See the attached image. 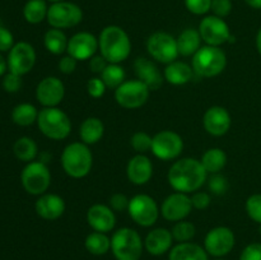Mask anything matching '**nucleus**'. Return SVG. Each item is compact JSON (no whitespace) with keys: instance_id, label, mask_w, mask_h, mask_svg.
<instances>
[{"instance_id":"1","label":"nucleus","mask_w":261,"mask_h":260,"mask_svg":"<svg viewBox=\"0 0 261 260\" xmlns=\"http://www.w3.org/2000/svg\"><path fill=\"white\" fill-rule=\"evenodd\" d=\"M168 184L178 193L190 194L198 191L208 180V172L195 158H181L168 170Z\"/></svg>"},{"instance_id":"2","label":"nucleus","mask_w":261,"mask_h":260,"mask_svg":"<svg viewBox=\"0 0 261 260\" xmlns=\"http://www.w3.org/2000/svg\"><path fill=\"white\" fill-rule=\"evenodd\" d=\"M98 50L111 64H120L129 58L132 42L127 33L119 25H107L98 37Z\"/></svg>"},{"instance_id":"3","label":"nucleus","mask_w":261,"mask_h":260,"mask_svg":"<svg viewBox=\"0 0 261 260\" xmlns=\"http://www.w3.org/2000/svg\"><path fill=\"white\" fill-rule=\"evenodd\" d=\"M64 172L73 178H83L91 172L93 155L88 145L83 142H74L66 145L61 153Z\"/></svg>"},{"instance_id":"4","label":"nucleus","mask_w":261,"mask_h":260,"mask_svg":"<svg viewBox=\"0 0 261 260\" xmlns=\"http://www.w3.org/2000/svg\"><path fill=\"white\" fill-rule=\"evenodd\" d=\"M40 132L53 140H63L71 132V121L68 115L58 107H43L37 117Z\"/></svg>"},{"instance_id":"5","label":"nucleus","mask_w":261,"mask_h":260,"mask_svg":"<svg viewBox=\"0 0 261 260\" xmlns=\"http://www.w3.org/2000/svg\"><path fill=\"white\" fill-rule=\"evenodd\" d=\"M227 56L221 47L205 45L193 56V70L203 78H213L226 69Z\"/></svg>"},{"instance_id":"6","label":"nucleus","mask_w":261,"mask_h":260,"mask_svg":"<svg viewBox=\"0 0 261 260\" xmlns=\"http://www.w3.org/2000/svg\"><path fill=\"white\" fill-rule=\"evenodd\" d=\"M144 242L135 229L124 227L112 235L111 251L116 260H140Z\"/></svg>"},{"instance_id":"7","label":"nucleus","mask_w":261,"mask_h":260,"mask_svg":"<svg viewBox=\"0 0 261 260\" xmlns=\"http://www.w3.org/2000/svg\"><path fill=\"white\" fill-rule=\"evenodd\" d=\"M20 181L24 190L31 195H42L51 184V173L47 165L42 161L27 163L20 173Z\"/></svg>"},{"instance_id":"8","label":"nucleus","mask_w":261,"mask_h":260,"mask_svg":"<svg viewBox=\"0 0 261 260\" xmlns=\"http://www.w3.org/2000/svg\"><path fill=\"white\" fill-rule=\"evenodd\" d=\"M47 22L53 28L58 30H65L78 25L83 19V12L81 7H78L74 3L69 2H59L53 3L48 7L47 12Z\"/></svg>"},{"instance_id":"9","label":"nucleus","mask_w":261,"mask_h":260,"mask_svg":"<svg viewBox=\"0 0 261 260\" xmlns=\"http://www.w3.org/2000/svg\"><path fill=\"white\" fill-rule=\"evenodd\" d=\"M150 89L139 79L126 81L115 89L117 105L127 110H135L144 106L149 98Z\"/></svg>"},{"instance_id":"10","label":"nucleus","mask_w":261,"mask_h":260,"mask_svg":"<svg viewBox=\"0 0 261 260\" xmlns=\"http://www.w3.org/2000/svg\"><path fill=\"white\" fill-rule=\"evenodd\" d=\"M127 212L133 221L142 227L153 226L161 213L157 201L147 194H138L133 196L129 201Z\"/></svg>"},{"instance_id":"11","label":"nucleus","mask_w":261,"mask_h":260,"mask_svg":"<svg viewBox=\"0 0 261 260\" xmlns=\"http://www.w3.org/2000/svg\"><path fill=\"white\" fill-rule=\"evenodd\" d=\"M147 51L158 63L170 64L178 56L177 41L167 32H155L147 40Z\"/></svg>"},{"instance_id":"12","label":"nucleus","mask_w":261,"mask_h":260,"mask_svg":"<svg viewBox=\"0 0 261 260\" xmlns=\"http://www.w3.org/2000/svg\"><path fill=\"white\" fill-rule=\"evenodd\" d=\"M152 153L162 161L177 158L184 150V140L180 134L172 130H162L153 137Z\"/></svg>"},{"instance_id":"13","label":"nucleus","mask_w":261,"mask_h":260,"mask_svg":"<svg viewBox=\"0 0 261 260\" xmlns=\"http://www.w3.org/2000/svg\"><path fill=\"white\" fill-rule=\"evenodd\" d=\"M198 31L201 36V40L206 45L217 46V47L228 41H232L233 38L228 24L224 22L223 18H219L217 15H208V17L203 18Z\"/></svg>"},{"instance_id":"14","label":"nucleus","mask_w":261,"mask_h":260,"mask_svg":"<svg viewBox=\"0 0 261 260\" xmlns=\"http://www.w3.org/2000/svg\"><path fill=\"white\" fill-rule=\"evenodd\" d=\"M236 244V237L233 231L228 227H214L206 233L204 240V249L214 257L226 256L233 250Z\"/></svg>"},{"instance_id":"15","label":"nucleus","mask_w":261,"mask_h":260,"mask_svg":"<svg viewBox=\"0 0 261 260\" xmlns=\"http://www.w3.org/2000/svg\"><path fill=\"white\" fill-rule=\"evenodd\" d=\"M36 64V51L31 43L20 41L15 43L8 55V69L10 73L24 75L30 73Z\"/></svg>"},{"instance_id":"16","label":"nucleus","mask_w":261,"mask_h":260,"mask_svg":"<svg viewBox=\"0 0 261 260\" xmlns=\"http://www.w3.org/2000/svg\"><path fill=\"white\" fill-rule=\"evenodd\" d=\"M193 203H191V196L185 193L171 194L163 200L161 206V213L165 219L170 222H180L184 221L193 211Z\"/></svg>"},{"instance_id":"17","label":"nucleus","mask_w":261,"mask_h":260,"mask_svg":"<svg viewBox=\"0 0 261 260\" xmlns=\"http://www.w3.org/2000/svg\"><path fill=\"white\" fill-rule=\"evenodd\" d=\"M65 96V87L58 76H46L36 88V98L43 107H58Z\"/></svg>"},{"instance_id":"18","label":"nucleus","mask_w":261,"mask_h":260,"mask_svg":"<svg viewBox=\"0 0 261 260\" xmlns=\"http://www.w3.org/2000/svg\"><path fill=\"white\" fill-rule=\"evenodd\" d=\"M98 50V38L89 32H78L69 40L66 53L76 60H89Z\"/></svg>"},{"instance_id":"19","label":"nucleus","mask_w":261,"mask_h":260,"mask_svg":"<svg viewBox=\"0 0 261 260\" xmlns=\"http://www.w3.org/2000/svg\"><path fill=\"white\" fill-rule=\"evenodd\" d=\"M231 115L222 106H212L203 116V125L206 133L213 137H222L227 134L231 127Z\"/></svg>"},{"instance_id":"20","label":"nucleus","mask_w":261,"mask_h":260,"mask_svg":"<svg viewBox=\"0 0 261 260\" xmlns=\"http://www.w3.org/2000/svg\"><path fill=\"white\" fill-rule=\"evenodd\" d=\"M87 222L89 226L97 232H107L112 231L116 224V216L115 212L105 204H93L89 206L87 212Z\"/></svg>"},{"instance_id":"21","label":"nucleus","mask_w":261,"mask_h":260,"mask_svg":"<svg viewBox=\"0 0 261 260\" xmlns=\"http://www.w3.org/2000/svg\"><path fill=\"white\" fill-rule=\"evenodd\" d=\"M134 71L137 78L143 82L150 91H157L162 87L165 76H162L158 66L149 59L138 58L134 61Z\"/></svg>"},{"instance_id":"22","label":"nucleus","mask_w":261,"mask_h":260,"mask_svg":"<svg viewBox=\"0 0 261 260\" xmlns=\"http://www.w3.org/2000/svg\"><path fill=\"white\" fill-rule=\"evenodd\" d=\"M126 175L130 183L134 185H145L153 176L152 161L145 154L138 153L127 162Z\"/></svg>"},{"instance_id":"23","label":"nucleus","mask_w":261,"mask_h":260,"mask_svg":"<svg viewBox=\"0 0 261 260\" xmlns=\"http://www.w3.org/2000/svg\"><path fill=\"white\" fill-rule=\"evenodd\" d=\"M65 201L58 194H42L35 204L36 213L46 221H55L65 212Z\"/></svg>"},{"instance_id":"24","label":"nucleus","mask_w":261,"mask_h":260,"mask_svg":"<svg viewBox=\"0 0 261 260\" xmlns=\"http://www.w3.org/2000/svg\"><path fill=\"white\" fill-rule=\"evenodd\" d=\"M172 232L167 228H154L147 235L144 240V247L150 255L161 256L172 249Z\"/></svg>"},{"instance_id":"25","label":"nucleus","mask_w":261,"mask_h":260,"mask_svg":"<svg viewBox=\"0 0 261 260\" xmlns=\"http://www.w3.org/2000/svg\"><path fill=\"white\" fill-rule=\"evenodd\" d=\"M168 260H209L203 246L194 242H178L170 250Z\"/></svg>"},{"instance_id":"26","label":"nucleus","mask_w":261,"mask_h":260,"mask_svg":"<svg viewBox=\"0 0 261 260\" xmlns=\"http://www.w3.org/2000/svg\"><path fill=\"white\" fill-rule=\"evenodd\" d=\"M193 66L177 60L167 64L165 71H163V76L166 81L173 86H182V84L189 83L193 79Z\"/></svg>"},{"instance_id":"27","label":"nucleus","mask_w":261,"mask_h":260,"mask_svg":"<svg viewBox=\"0 0 261 260\" xmlns=\"http://www.w3.org/2000/svg\"><path fill=\"white\" fill-rule=\"evenodd\" d=\"M105 134V125L98 117H87L83 120L79 127V137L82 142L87 145H92L98 143Z\"/></svg>"},{"instance_id":"28","label":"nucleus","mask_w":261,"mask_h":260,"mask_svg":"<svg viewBox=\"0 0 261 260\" xmlns=\"http://www.w3.org/2000/svg\"><path fill=\"white\" fill-rule=\"evenodd\" d=\"M177 41L178 55L181 56H194L201 47V36L198 30L186 28L185 31L178 35Z\"/></svg>"},{"instance_id":"29","label":"nucleus","mask_w":261,"mask_h":260,"mask_svg":"<svg viewBox=\"0 0 261 260\" xmlns=\"http://www.w3.org/2000/svg\"><path fill=\"white\" fill-rule=\"evenodd\" d=\"M208 173H219L227 165V154L221 148H211L205 150L200 160Z\"/></svg>"},{"instance_id":"30","label":"nucleus","mask_w":261,"mask_h":260,"mask_svg":"<svg viewBox=\"0 0 261 260\" xmlns=\"http://www.w3.org/2000/svg\"><path fill=\"white\" fill-rule=\"evenodd\" d=\"M84 246L89 254L101 256L111 250V239L103 232L94 231L86 237Z\"/></svg>"},{"instance_id":"31","label":"nucleus","mask_w":261,"mask_h":260,"mask_svg":"<svg viewBox=\"0 0 261 260\" xmlns=\"http://www.w3.org/2000/svg\"><path fill=\"white\" fill-rule=\"evenodd\" d=\"M68 42L69 40L66 38L65 33L63 32V30H58V28H50L43 37L46 50L54 55H61L65 53L68 48Z\"/></svg>"},{"instance_id":"32","label":"nucleus","mask_w":261,"mask_h":260,"mask_svg":"<svg viewBox=\"0 0 261 260\" xmlns=\"http://www.w3.org/2000/svg\"><path fill=\"white\" fill-rule=\"evenodd\" d=\"M13 152L15 157L23 162H32L38 154V147L35 140L30 137H22L13 145Z\"/></svg>"},{"instance_id":"33","label":"nucleus","mask_w":261,"mask_h":260,"mask_svg":"<svg viewBox=\"0 0 261 260\" xmlns=\"http://www.w3.org/2000/svg\"><path fill=\"white\" fill-rule=\"evenodd\" d=\"M38 112L32 103H19L13 109L12 120L19 126H30L33 122H37Z\"/></svg>"},{"instance_id":"34","label":"nucleus","mask_w":261,"mask_h":260,"mask_svg":"<svg viewBox=\"0 0 261 260\" xmlns=\"http://www.w3.org/2000/svg\"><path fill=\"white\" fill-rule=\"evenodd\" d=\"M48 7L45 0H28L23 8L24 19L31 24H38L47 18Z\"/></svg>"},{"instance_id":"35","label":"nucleus","mask_w":261,"mask_h":260,"mask_svg":"<svg viewBox=\"0 0 261 260\" xmlns=\"http://www.w3.org/2000/svg\"><path fill=\"white\" fill-rule=\"evenodd\" d=\"M125 76H126V73L120 64L109 63V65L101 73V79L103 83L106 84L107 88L112 89H116L117 87L121 86L125 82Z\"/></svg>"},{"instance_id":"36","label":"nucleus","mask_w":261,"mask_h":260,"mask_svg":"<svg viewBox=\"0 0 261 260\" xmlns=\"http://www.w3.org/2000/svg\"><path fill=\"white\" fill-rule=\"evenodd\" d=\"M171 232H172L173 240L177 242H190V240H193V237L195 236V226L191 222L184 219V221L176 222Z\"/></svg>"},{"instance_id":"37","label":"nucleus","mask_w":261,"mask_h":260,"mask_svg":"<svg viewBox=\"0 0 261 260\" xmlns=\"http://www.w3.org/2000/svg\"><path fill=\"white\" fill-rule=\"evenodd\" d=\"M152 140L153 138L148 133L137 132L130 139V144L135 152L139 153V154H144L152 149Z\"/></svg>"},{"instance_id":"38","label":"nucleus","mask_w":261,"mask_h":260,"mask_svg":"<svg viewBox=\"0 0 261 260\" xmlns=\"http://www.w3.org/2000/svg\"><path fill=\"white\" fill-rule=\"evenodd\" d=\"M246 212L250 218L261 224V194H254L246 200Z\"/></svg>"},{"instance_id":"39","label":"nucleus","mask_w":261,"mask_h":260,"mask_svg":"<svg viewBox=\"0 0 261 260\" xmlns=\"http://www.w3.org/2000/svg\"><path fill=\"white\" fill-rule=\"evenodd\" d=\"M209 190L214 194V195H223L228 189V181L224 176L219 175V173H213L208 180Z\"/></svg>"},{"instance_id":"40","label":"nucleus","mask_w":261,"mask_h":260,"mask_svg":"<svg viewBox=\"0 0 261 260\" xmlns=\"http://www.w3.org/2000/svg\"><path fill=\"white\" fill-rule=\"evenodd\" d=\"M185 5L193 14L203 15L211 10L212 0H185Z\"/></svg>"},{"instance_id":"41","label":"nucleus","mask_w":261,"mask_h":260,"mask_svg":"<svg viewBox=\"0 0 261 260\" xmlns=\"http://www.w3.org/2000/svg\"><path fill=\"white\" fill-rule=\"evenodd\" d=\"M106 84L98 76H93V78H91L87 82V92L93 98H101L105 94V92H106Z\"/></svg>"},{"instance_id":"42","label":"nucleus","mask_w":261,"mask_h":260,"mask_svg":"<svg viewBox=\"0 0 261 260\" xmlns=\"http://www.w3.org/2000/svg\"><path fill=\"white\" fill-rule=\"evenodd\" d=\"M22 87V76L17 75L14 73H8L4 75L3 79V88L9 93H15L18 92Z\"/></svg>"},{"instance_id":"43","label":"nucleus","mask_w":261,"mask_h":260,"mask_svg":"<svg viewBox=\"0 0 261 260\" xmlns=\"http://www.w3.org/2000/svg\"><path fill=\"white\" fill-rule=\"evenodd\" d=\"M211 10L213 12V15H217V17H227L232 10V2L231 0H212Z\"/></svg>"},{"instance_id":"44","label":"nucleus","mask_w":261,"mask_h":260,"mask_svg":"<svg viewBox=\"0 0 261 260\" xmlns=\"http://www.w3.org/2000/svg\"><path fill=\"white\" fill-rule=\"evenodd\" d=\"M240 260H261V244L260 242H252L247 245L241 252Z\"/></svg>"},{"instance_id":"45","label":"nucleus","mask_w":261,"mask_h":260,"mask_svg":"<svg viewBox=\"0 0 261 260\" xmlns=\"http://www.w3.org/2000/svg\"><path fill=\"white\" fill-rule=\"evenodd\" d=\"M212 199L211 195L205 191H195L191 196V203H193V206L195 209H199V211H203V209H206L211 204Z\"/></svg>"},{"instance_id":"46","label":"nucleus","mask_w":261,"mask_h":260,"mask_svg":"<svg viewBox=\"0 0 261 260\" xmlns=\"http://www.w3.org/2000/svg\"><path fill=\"white\" fill-rule=\"evenodd\" d=\"M129 201L130 199L126 198V195L121 193H116L110 198V208L112 211H116V212H121L126 209L127 211V206H129Z\"/></svg>"},{"instance_id":"47","label":"nucleus","mask_w":261,"mask_h":260,"mask_svg":"<svg viewBox=\"0 0 261 260\" xmlns=\"http://www.w3.org/2000/svg\"><path fill=\"white\" fill-rule=\"evenodd\" d=\"M13 46H14V38L12 32L0 24V51H10Z\"/></svg>"},{"instance_id":"48","label":"nucleus","mask_w":261,"mask_h":260,"mask_svg":"<svg viewBox=\"0 0 261 260\" xmlns=\"http://www.w3.org/2000/svg\"><path fill=\"white\" fill-rule=\"evenodd\" d=\"M76 65H78V60L74 59L73 56L66 55L63 56L59 61V70L63 74H71L75 71Z\"/></svg>"},{"instance_id":"49","label":"nucleus","mask_w":261,"mask_h":260,"mask_svg":"<svg viewBox=\"0 0 261 260\" xmlns=\"http://www.w3.org/2000/svg\"><path fill=\"white\" fill-rule=\"evenodd\" d=\"M107 65H109V61L102 55H94L89 59V69L94 74H101Z\"/></svg>"},{"instance_id":"50","label":"nucleus","mask_w":261,"mask_h":260,"mask_svg":"<svg viewBox=\"0 0 261 260\" xmlns=\"http://www.w3.org/2000/svg\"><path fill=\"white\" fill-rule=\"evenodd\" d=\"M7 68H8V61H5L4 56L0 54V76L7 71Z\"/></svg>"},{"instance_id":"51","label":"nucleus","mask_w":261,"mask_h":260,"mask_svg":"<svg viewBox=\"0 0 261 260\" xmlns=\"http://www.w3.org/2000/svg\"><path fill=\"white\" fill-rule=\"evenodd\" d=\"M245 3L254 9H261V0H245Z\"/></svg>"},{"instance_id":"52","label":"nucleus","mask_w":261,"mask_h":260,"mask_svg":"<svg viewBox=\"0 0 261 260\" xmlns=\"http://www.w3.org/2000/svg\"><path fill=\"white\" fill-rule=\"evenodd\" d=\"M256 48H257V51H259V54L261 56V28L259 30V32H257V35H256Z\"/></svg>"},{"instance_id":"53","label":"nucleus","mask_w":261,"mask_h":260,"mask_svg":"<svg viewBox=\"0 0 261 260\" xmlns=\"http://www.w3.org/2000/svg\"><path fill=\"white\" fill-rule=\"evenodd\" d=\"M48 2H53V3H59V2H65V0H48Z\"/></svg>"},{"instance_id":"54","label":"nucleus","mask_w":261,"mask_h":260,"mask_svg":"<svg viewBox=\"0 0 261 260\" xmlns=\"http://www.w3.org/2000/svg\"><path fill=\"white\" fill-rule=\"evenodd\" d=\"M259 226H260L259 227V232H260V235H261V224H259Z\"/></svg>"},{"instance_id":"55","label":"nucleus","mask_w":261,"mask_h":260,"mask_svg":"<svg viewBox=\"0 0 261 260\" xmlns=\"http://www.w3.org/2000/svg\"><path fill=\"white\" fill-rule=\"evenodd\" d=\"M214 260H224V259H221V257H217V259H214Z\"/></svg>"}]
</instances>
